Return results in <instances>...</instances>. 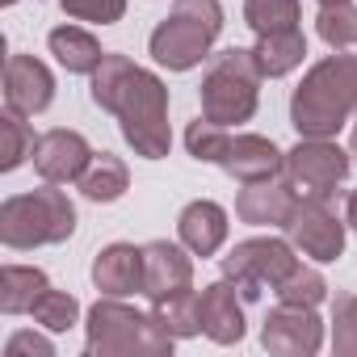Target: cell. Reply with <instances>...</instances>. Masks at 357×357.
<instances>
[{
  "mask_svg": "<svg viewBox=\"0 0 357 357\" xmlns=\"http://www.w3.org/2000/svg\"><path fill=\"white\" fill-rule=\"evenodd\" d=\"M93 160V147L80 130H68V126H55L38 139L34 147V172L43 181H55V185H72L80 181V172L89 168Z\"/></svg>",
  "mask_w": 357,
  "mask_h": 357,
  "instance_id": "obj_13",
  "label": "cell"
},
{
  "mask_svg": "<svg viewBox=\"0 0 357 357\" xmlns=\"http://www.w3.org/2000/svg\"><path fill=\"white\" fill-rule=\"evenodd\" d=\"M89 97H93L97 109H109L118 118V130L135 147V155H143V160H164L168 155V147H172L168 84L155 72L139 68L130 55L105 51V59L89 76Z\"/></svg>",
  "mask_w": 357,
  "mask_h": 357,
  "instance_id": "obj_1",
  "label": "cell"
},
{
  "mask_svg": "<svg viewBox=\"0 0 357 357\" xmlns=\"http://www.w3.org/2000/svg\"><path fill=\"white\" fill-rule=\"evenodd\" d=\"M93 286L109 298L143 294V244H105L93 257Z\"/></svg>",
  "mask_w": 357,
  "mask_h": 357,
  "instance_id": "obj_16",
  "label": "cell"
},
{
  "mask_svg": "<svg viewBox=\"0 0 357 357\" xmlns=\"http://www.w3.org/2000/svg\"><path fill=\"white\" fill-rule=\"evenodd\" d=\"M34 324H43L47 332H68V328H76L80 324V303H76V294H68V290H47L38 303H34Z\"/></svg>",
  "mask_w": 357,
  "mask_h": 357,
  "instance_id": "obj_28",
  "label": "cell"
},
{
  "mask_svg": "<svg viewBox=\"0 0 357 357\" xmlns=\"http://www.w3.org/2000/svg\"><path fill=\"white\" fill-rule=\"evenodd\" d=\"M63 13L76 22H93V26H114L126 17V0H59Z\"/></svg>",
  "mask_w": 357,
  "mask_h": 357,
  "instance_id": "obj_30",
  "label": "cell"
},
{
  "mask_svg": "<svg viewBox=\"0 0 357 357\" xmlns=\"http://www.w3.org/2000/svg\"><path fill=\"white\" fill-rule=\"evenodd\" d=\"M349 155H353V164H357V122H353V135H349Z\"/></svg>",
  "mask_w": 357,
  "mask_h": 357,
  "instance_id": "obj_33",
  "label": "cell"
},
{
  "mask_svg": "<svg viewBox=\"0 0 357 357\" xmlns=\"http://www.w3.org/2000/svg\"><path fill=\"white\" fill-rule=\"evenodd\" d=\"M261 344L273 357H311L324 349V319L315 315V307L278 303L261 324Z\"/></svg>",
  "mask_w": 357,
  "mask_h": 357,
  "instance_id": "obj_11",
  "label": "cell"
},
{
  "mask_svg": "<svg viewBox=\"0 0 357 357\" xmlns=\"http://www.w3.org/2000/svg\"><path fill=\"white\" fill-rule=\"evenodd\" d=\"M194 286V252L172 240L143 244V298H164L172 290Z\"/></svg>",
  "mask_w": 357,
  "mask_h": 357,
  "instance_id": "obj_15",
  "label": "cell"
},
{
  "mask_svg": "<svg viewBox=\"0 0 357 357\" xmlns=\"http://www.w3.org/2000/svg\"><path fill=\"white\" fill-rule=\"evenodd\" d=\"M47 47H51V55L59 59V68L72 72V76H93L97 63L105 59L101 43H97L89 30H80V26H55V30L47 34Z\"/></svg>",
  "mask_w": 357,
  "mask_h": 357,
  "instance_id": "obj_19",
  "label": "cell"
},
{
  "mask_svg": "<svg viewBox=\"0 0 357 357\" xmlns=\"http://www.w3.org/2000/svg\"><path fill=\"white\" fill-rule=\"evenodd\" d=\"M349 168H353V155L344 147H336V139H298L286 151V168L282 172H286V181L294 185L298 198L328 202L344 185Z\"/></svg>",
  "mask_w": 357,
  "mask_h": 357,
  "instance_id": "obj_9",
  "label": "cell"
},
{
  "mask_svg": "<svg viewBox=\"0 0 357 357\" xmlns=\"http://www.w3.org/2000/svg\"><path fill=\"white\" fill-rule=\"evenodd\" d=\"M202 332L215 340V344H240L244 340V294L223 278V282H211L202 286Z\"/></svg>",
  "mask_w": 357,
  "mask_h": 357,
  "instance_id": "obj_17",
  "label": "cell"
},
{
  "mask_svg": "<svg viewBox=\"0 0 357 357\" xmlns=\"http://www.w3.org/2000/svg\"><path fill=\"white\" fill-rule=\"evenodd\" d=\"M252 55H257V68H261L265 80H282V76H290L294 68H303V59H307V38H303V30L257 34Z\"/></svg>",
  "mask_w": 357,
  "mask_h": 357,
  "instance_id": "obj_20",
  "label": "cell"
},
{
  "mask_svg": "<svg viewBox=\"0 0 357 357\" xmlns=\"http://www.w3.org/2000/svg\"><path fill=\"white\" fill-rule=\"evenodd\" d=\"M185 147L198 164H219L227 176L236 181H261V176H273L286 168V151L265 139V135H252V130H231V126H219L211 118H194L185 126Z\"/></svg>",
  "mask_w": 357,
  "mask_h": 357,
  "instance_id": "obj_4",
  "label": "cell"
},
{
  "mask_svg": "<svg viewBox=\"0 0 357 357\" xmlns=\"http://www.w3.org/2000/svg\"><path fill=\"white\" fill-rule=\"evenodd\" d=\"M315 34H319L332 51L357 47V5H353V0H344V5H319V13H315Z\"/></svg>",
  "mask_w": 357,
  "mask_h": 357,
  "instance_id": "obj_26",
  "label": "cell"
},
{
  "mask_svg": "<svg viewBox=\"0 0 357 357\" xmlns=\"http://www.w3.org/2000/svg\"><path fill=\"white\" fill-rule=\"evenodd\" d=\"M0 135H5V151H0V172H13L26 160H34V147L43 135H34V126L26 122V114L5 109L0 114Z\"/></svg>",
  "mask_w": 357,
  "mask_h": 357,
  "instance_id": "obj_24",
  "label": "cell"
},
{
  "mask_svg": "<svg viewBox=\"0 0 357 357\" xmlns=\"http://www.w3.org/2000/svg\"><path fill=\"white\" fill-rule=\"evenodd\" d=\"M55 101V76L43 59L13 51L5 59V109H17L26 118L43 114Z\"/></svg>",
  "mask_w": 357,
  "mask_h": 357,
  "instance_id": "obj_12",
  "label": "cell"
},
{
  "mask_svg": "<svg viewBox=\"0 0 357 357\" xmlns=\"http://www.w3.org/2000/svg\"><path fill=\"white\" fill-rule=\"evenodd\" d=\"M282 231H286V240H290L303 257H311L315 265H332V261H340V252H344V223L328 211V202L294 198V206H290Z\"/></svg>",
  "mask_w": 357,
  "mask_h": 357,
  "instance_id": "obj_10",
  "label": "cell"
},
{
  "mask_svg": "<svg viewBox=\"0 0 357 357\" xmlns=\"http://www.w3.org/2000/svg\"><path fill=\"white\" fill-rule=\"evenodd\" d=\"M319 5H344V0H319Z\"/></svg>",
  "mask_w": 357,
  "mask_h": 357,
  "instance_id": "obj_34",
  "label": "cell"
},
{
  "mask_svg": "<svg viewBox=\"0 0 357 357\" xmlns=\"http://www.w3.org/2000/svg\"><path fill=\"white\" fill-rule=\"evenodd\" d=\"M298 248L290 240H278V236H252V240H240L227 257H223V278L244 294V303H257L261 290H278L290 269L298 265L294 257Z\"/></svg>",
  "mask_w": 357,
  "mask_h": 357,
  "instance_id": "obj_8",
  "label": "cell"
},
{
  "mask_svg": "<svg viewBox=\"0 0 357 357\" xmlns=\"http://www.w3.org/2000/svg\"><path fill=\"white\" fill-rule=\"evenodd\" d=\"M151 315L176 336V340H185V336H198L202 332V298L194 286L185 290H172L164 298H151Z\"/></svg>",
  "mask_w": 357,
  "mask_h": 357,
  "instance_id": "obj_23",
  "label": "cell"
},
{
  "mask_svg": "<svg viewBox=\"0 0 357 357\" xmlns=\"http://www.w3.org/2000/svg\"><path fill=\"white\" fill-rule=\"evenodd\" d=\"M261 68L257 55L244 47H227L219 55L206 59L202 84H198V101H202V118L219 122V126H240L257 114L261 105Z\"/></svg>",
  "mask_w": 357,
  "mask_h": 357,
  "instance_id": "obj_7",
  "label": "cell"
},
{
  "mask_svg": "<svg viewBox=\"0 0 357 357\" xmlns=\"http://www.w3.org/2000/svg\"><path fill=\"white\" fill-rule=\"evenodd\" d=\"M47 290H51V282L38 265H13L9 261L0 269V311L5 315H30Z\"/></svg>",
  "mask_w": 357,
  "mask_h": 357,
  "instance_id": "obj_21",
  "label": "cell"
},
{
  "mask_svg": "<svg viewBox=\"0 0 357 357\" xmlns=\"http://www.w3.org/2000/svg\"><path fill=\"white\" fill-rule=\"evenodd\" d=\"M0 5H5V9H9V5H17V0H0Z\"/></svg>",
  "mask_w": 357,
  "mask_h": 357,
  "instance_id": "obj_35",
  "label": "cell"
},
{
  "mask_svg": "<svg viewBox=\"0 0 357 357\" xmlns=\"http://www.w3.org/2000/svg\"><path fill=\"white\" fill-rule=\"evenodd\" d=\"M176 236L194 257H215L227 244V211L211 198H198L176 215Z\"/></svg>",
  "mask_w": 357,
  "mask_h": 357,
  "instance_id": "obj_18",
  "label": "cell"
},
{
  "mask_svg": "<svg viewBox=\"0 0 357 357\" xmlns=\"http://www.w3.org/2000/svg\"><path fill=\"white\" fill-rule=\"evenodd\" d=\"M332 349L336 357H357V294H336L332 303Z\"/></svg>",
  "mask_w": 357,
  "mask_h": 357,
  "instance_id": "obj_29",
  "label": "cell"
},
{
  "mask_svg": "<svg viewBox=\"0 0 357 357\" xmlns=\"http://www.w3.org/2000/svg\"><path fill=\"white\" fill-rule=\"evenodd\" d=\"M176 336L151 315L122 298L101 294L84 315V353L89 357H168Z\"/></svg>",
  "mask_w": 357,
  "mask_h": 357,
  "instance_id": "obj_3",
  "label": "cell"
},
{
  "mask_svg": "<svg viewBox=\"0 0 357 357\" xmlns=\"http://www.w3.org/2000/svg\"><path fill=\"white\" fill-rule=\"evenodd\" d=\"M5 357H55V344L43 332H13L5 340Z\"/></svg>",
  "mask_w": 357,
  "mask_h": 357,
  "instance_id": "obj_31",
  "label": "cell"
},
{
  "mask_svg": "<svg viewBox=\"0 0 357 357\" xmlns=\"http://www.w3.org/2000/svg\"><path fill=\"white\" fill-rule=\"evenodd\" d=\"M278 294V303H294V307H319L324 298H328V282H324V273L315 269V265H294L290 269V278L273 290Z\"/></svg>",
  "mask_w": 357,
  "mask_h": 357,
  "instance_id": "obj_27",
  "label": "cell"
},
{
  "mask_svg": "<svg viewBox=\"0 0 357 357\" xmlns=\"http://www.w3.org/2000/svg\"><path fill=\"white\" fill-rule=\"evenodd\" d=\"M294 185L286 181V172L261 176V181H244L236 194V219L248 227H282L290 206H294Z\"/></svg>",
  "mask_w": 357,
  "mask_h": 357,
  "instance_id": "obj_14",
  "label": "cell"
},
{
  "mask_svg": "<svg viewBox=\"0 0 357 357\" xmlns=\"http://www.w3.org/2000/svg\"><path fill=\"white\" fill-rule=\"evenodd\" d=\"M349 118H357V55L332 51L290 93V126L298 139H336Z\"/></svg>",
  "mask_w": 357,
  "mask_h": 357,
  "instance_id": "obj_2",
  "label": "cell"
},
{
  "mask_svg": "<svg viewBox=\"0 0 357 357\" xmlns=\"http://www.w3.org/2000/svg\"><path fill=\"white\" fill-rule=\"evenodd\" d=\"M80 194L89 202H118L130 190V168L114 155V151H93L89 168L80 172Z\"/></svg>",
  "mask_w": 357,
  "mask_h": 357,
  "instance_id": "obj_22",
  "label": "cell"
},
{
  "mask_svg": "<svg viewBox=\"0 0 357 357\" xmlns=\"http://www.w3.org/2000/svg\"><path fill=\"white\" fill-rule=\"evenodd\" d=\"M219 34H223L219 0H172L168 17L147 38V51L168 72H194L202 59H211V47Z\"/></svg>",
  "mask_w": 357,
  "mask_h": 357,
  "instance_id": "obj_6",
  "label": "cell"
},
{
  "mask_svg": "<svg viewBox=\"0 0 357 357\" xmlns=\"http://www.w3.org/2000/svg\"><path fill=\"white\" fill-rule=\"evenodd\" d=\"M298 22H303L298 0H244V26L252 34L298 30Z\"/></svg>",
  "mask_w": 357,
  "mask_h": 357,
  "instance_id": "obj_25",
  "label": "cell"
},
{
  "mask_svg": "<svg viewBox=\"0 0 357 357\" xmlns=\"http://www.w3.org/2000/svg\"><path fill=\"white\" fill-rule=\"evenodd\" d=\"M72 231H76V206L55 181L0 202V244L13 252L63 244L72 240Z\"/></svg>",
  "mask_w": 357,
  "mask_h": 357,
  "instance_id": "obj_5",
  "label": "cell"
},
{
  "mask_svg": "<svg viewBox=\"0 0 357 357\" xmlns=\"http://www.w3.org/2000/svg\"><path fill=\"white\" fill-rule=\"evenodd\" d=\"M344 223L357 231V190H353V194H349V202H344Z\"/></svg>",
  "mask_w": 357,
  "mask_h": 357,
  "instance_id": "obj_32",
  "label": "cell"
}]
</instances>
